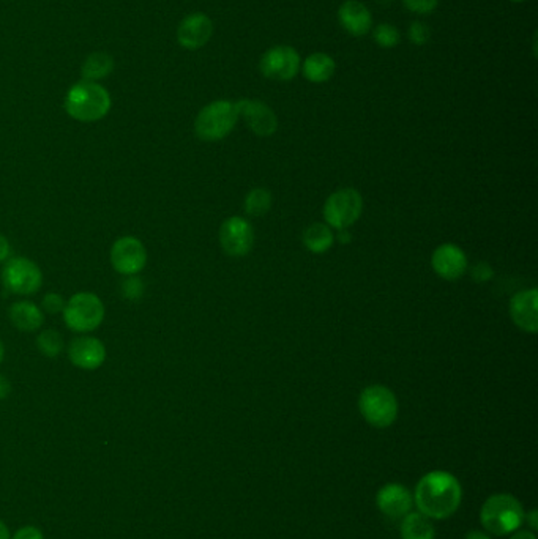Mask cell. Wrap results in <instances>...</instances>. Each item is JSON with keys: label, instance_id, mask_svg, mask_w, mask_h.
Listing matches in <instances>:
<instances>
[{"label": "cell", "instance_id": "obj_25", "mask_svg": "<svg viewBox=\"0 0 538 539\" xmlns=\"http://www.w3.org/2000/svg\"><path fill=\"white\" fill-rule=\"evenodd\" d=\"M64 340L58 330H44L36 338V348L48 358H58L64 352Z\"/></svg>", "mask_w": 538, "mask_h": 539}, {"label": "cell", "instance_id": "obj_28", "mask_svg": "<svg viewBox=\"0 0 538 539\" xmlns=\"http://www.w3.org/2000/svg\"><path fill=\"white\" fill-rule=\"evenodd\" d=\"M121 292L125 298L129 300H139L144 295V284L139 277H129L125 281H122Z\"/></svg>", "mask_w": 538, "mask_h": 539}, {"label": "cell", "instance_id": "obj_7", "mask_svg": "<svg viewBox=\"0 0 538 539\" xmlns=\"http://www.w3.org/2000/svg\"><path fill=\"white\" fill-rule=\"evenodd\" d=\"M2 284L15 295H34L43 285V273L27 257H12L2 270Z\"/></svg>", "mask_w": 538, "mask_h": 539}, {"label": "cell", "instance_id": "obj_39", "mask_svg": "<svg viewBox=\"0 0 538 539\" xmlns=\"http://www.w3.org/2000/svg\"><path fill=\"white\" fill-rule=\"evenodd\" d=\"M339 240L343 241V243H347V241H351V235H347V232L341 230V234H339Z\"/></svg>", "mask_w": 538, "mask_h": 539}, {"label": "cell", "instance_id": "obj_5", "mask_svg": "<svg viewBox=\"0 0 538 539\" xmlns=\"http://www.w3.org/2000/svg\"><path fill=\"white\" fill-rule=\"evenodd\" d=\"M64 322L74 333H90L105 320V305L92 292L74 293L64 308Z\"/></svg>", "mask_w": 538, "mask_h": 539}, {"label": "cell", "instance_id": "obj_21", "mask_svg": "<svg viewBox=\"0 0 538 539\" xmlns=\"http://www.w3.org/2000/svg\"><path fill=\"white\" fill-rule=\"evenodd\" d=\"M115 70L114 57L97 51L86 57V60L81 65V78L84 81H92V82H100L103 79L109 78Z\"/></svg>", "mask_w": 538, "mask_h": 539}, {"label": "cell", "instance_id": "obj_13", "mask_svg": "<svg viewBox=\"0 0 538 539\" xmlns=\"http://www.w3.org/2000/svg\"><path fill=\"white\" fill-rule=\"evenodd\" d=\"M238 117L244 119L253 133L261 137L272 136L278 128V119L273 109L258 99H240L236 103Z\"/></svg>", "mask_w": 538, "mask_h": 539}, {"label": "cell", "instance_id": "obj_12", "mask_svg": "<svg viewBox=\"0 0 538 539\" xmlns=\"http://www.w3.org/2000/svg\"><path fill=\"white\" fill-rule=\"evenodd\" d=\"M253 241H254V234L252 224L248 221L232 216L222 223L220 229V243L228 254L232 257L248 254L253 248Z\"/></svg>", "mask_w": 538, "mask_h": 539}, {"label": "cell", "instance_id": "obj_24", "mask_svg": "<svg viewBox=\"0 0 538 539\" xmlns=\"http://www.w3.org/2000/svg\"><path fill=\"white\" fill-rule=\"evenodd\" d=\"M245 212L252 216H262L266 215L270 207H272V194L270 191H267L264 188H258V190H253L246 199H245Z\"/></svg>", "mask_w": 538, "mask_h": 539}, {"label": "cell", "instance_id": "obj_36", "mask_svg": "<svg viewBox=\"0 0 538 539\" xmlns=\"http://www.w3.org/2000/svg\"><path fill=\"white\" fill-rule=\"evenodd\" d=\"M510 539H537V536L529 530H517V532H513Z\"/></svg>", "mask_w": 538, "mask_h": 539}, {"label": "cell", "instance_id": "obj_18", "mask_svg": "<svg viewBox=\"0 0 538 539\" xmlns=\"http://www.w3.org/2000/svg\"><path fill=\"white\" fill-rule=\"evenodd\" d=\"M510 316L524 332L537 333V289L517 293L510 303Z\"/></svg>", "mask_w": 538, "mask_h": 539}, {"label": "cell", "instance_id": "obj_33", "mask_svg": "<svg viewBox=\"0 0 538 539\" xmlns=\"http://www.w3.org/2000/svg\"><path fill=\"white\" fill-rule=\"evenodd\" d=\"M10 253H12L10 241L4 235L0 234V263L7 261L8 257H10Z\"/></svg>", "mask_w": 538, "mask_h": 539}, {"label": "cell", "instance_id": "obj_20", "mask_svg": "<svg viewBox=\"0 0 538 539\" xmlns=\"http://www.w3.org/2000/svg\"><path fill=\"white\" fill-rule=\"evenodd\" d=\"M301 71L305 79H308L313 84H323L327 82L331 76L335 74L337 64L333 60V57L325 54V52H315L311 56L305 59V62L301 64Z\"/></svg>", "mask_w": 538, "mask_h": 539}, {"label": "cell", "instance_id": "obj_15", "mask_svg": "<svg viewBox=\"0 0 538 539\" xmlns=\"http://www.w3.org/2000/svg\"><path fill=\"white\" fill-rule=\"evenodd\" d=\"M376 504L384 516L390 519H402L412 510L414 496L402 484L390 482L380 488L376 496Z\"/></svg>", "mask_w": 538, "mask_h": 539}, {"label": "cell", "instance_id": "obj_30", "mask_svg": "<svg viewBox=\"0 0 538 539\" xmlns=\"http://www.w3.org/2000/svg\"><path fill=\"white\" fill-rule=\"evenodd\" d=\"M65 305H66V303H65L64 298H62L60 293H56V292L46 293L43 301H42V308H43V311L48 312V314L64 312Z\"/></svg>", "mask_w": 538, "mask_h": 539}, {"label": "cell", "instance_id": "obj_6", "mask_svg": "<svg viewBox=\"0 0 538 539\" xmlns=\"http://www.w3.org/2000/svg\"><path fill=\"white\" fill-rule=\"evenodd\" d=\"M359 409L363 418L370 425L379 427V429L394 425L398 417V402H396L395 394L380 385H373L362 391Z\"/></svg>", "mask_w": 538, "mask_h": 539}, {"label": "cell", "instance_id": "obj_19", "mask_svg": "<svg viewBox=\"0 0 538 539\" xmlns=\"http://www.w3.org/2000/svg\"><path fill=\"white\" fill-rule=\"evenodd\" d=\"M8 316L12 324L24 333H34L44 324V314L34 301L21 300L10 306Z\"/></svg>", "mask_w": 538, "mask_h": 539}, {"label": "cell", "instance_id": "obj_35", "mask_svg": "<svg viewBox=\"0 0 538 539\" xmlns=\"http://www.w3.org/2000/svg\"><path fill=\"white\" fill-rule=\"evenodd\" d=\"M524 522H527L532 530H537V511L532 510L529 514H526Z\"/></svg>", "mask_w": 538, "mask_h": 539}, {"label": "cell", "instance_id": "obj_27", "mask_svg": "<svg viewBox=\"0 0 538 539\" xmlns=\"http://www.w3.org/2000/svg\"><path fill=\"white\" fill-rule=\"evenodd\" d=\"M408 38L416 46H424L430 42L431 30L425 22L414 21L408 28Z\"/></svg>", "mask_w": 538, "mask_h": 539}, {"label": "cell", "instance_id": "obj_4", "mask_svg": "<svg viewBox=\"0 0 538 539\" xmlns=\"http://www.w3.org/2000/svg\"><path fill=\"white\" fill-rule=\"evenodd\" d=\"M238 121V111L236 103L228 99H216L202 107L196 121L194 133L206 142L222 141L236 127Z\"/></svg>", "mask_w": 538, "mask_h": 539}, {"label": "cell", "instance_id": "obj_11", "mask_svg": "<svg viewBox=\"0 0 538 539\" xmlns=\"http://www.w3.org/2000/svg\"><path fill=\"white\" fill-rule=\"evenodd\" d=\"M214 35V22L206 13H191L180 21L177 43L183 50L198 51L204 48Z\"/></svg>", "mask_w": 538, "mask_h": 539}, {"label": "cell", "instance_id": "obj_8", "mask_svg": "<svg viewBox=\"0 0 538 539\" xmlns=\"http://www.w3.org/2000/svg\"><path fill=\"white\" fill-rule=\"evenodd\" d=\"M362 210L363 200L359 192L352 188H345L333 192L331 198L327 199L324 207V218L331 227L345 230L346 227L352 226L359 220Z\"/></svg>", "mask_w": 538, "mask_h": 539}, {"label": "cell", "instance_id": "obj_26", "mask_svg": "<svg viewBox=\"0 0 538 539\" xmlns=\"http://www.w3.org/2000/svg\"><path fill=\"white\" fill-rule=\"evenodd\" d=\"M373 38L374 42L378 43L380 48L392 50V48H395L396 44L400 43L402 35H400V30L395 26L387 24V22H382V24H378L374 27Z\"/></svg>", "mask_w": 538, "mask_h": 539}, {"label": "cell", "instance_id": "obj_17", "mask_svg": "<svg viewBox=\"0 0 538 539\" xmlns=\"http://www.w3.org/2000/svg\"><path fill=\"white\" fill-rule=\"evenodd\" d=\"M433 269L438 273L439 277L455 281L459 277H463V273L467 269L466 254L455 245H442L439 246L434 254H433Z\"/></svg>", "mask_w": 538, "mask_h": 539}, {"label": "cell", "instance_id": "obj_31", "mask_svg": "<svg viewBox=\"0 0 538 539\" xmlns=\"http://www.w3.org/2000/svg\"><path fill=\"white\" fill-rule=\"evenodd\" d=\"M493 277V270L489 267L488 263H479L472 271V277L477 279L479 283H485Z\"/></svg>", "mask_w": 538, "mask_h": 539}, {"label": "cell", "instance_id": "obj_22", "mask_svg": "<svg viewBox=\"0 0 538 539\" xmlns=\"http://www.w3.org/2000/svg\"><path fill=\"white\" fill-rule=\"evenodd\" d=\"M400 532L402 539H434L436 536L431 519L424 516L422 512L406 514L402 518Z\"/></svg>", "mask_w": 538, "mask_h": 539}, {"label": "cell", "instance_id": "obj_23", "mask_svg": "<svg viewBox=\"0 0 538 539\" xmlns=\"http://www.w3.org/2000/svg\"><path fill=\"white\" fill-rule=\"evenodd\" d=\"M303 243L311 253H316V254L325 253L333 245L331 227L325 226L323 223H316V224L309 226L303 234Z\"/></svg>", "mask_w": 538, "mask_h": 539}, {"label": "cell", "instance_id": "obj_38", "mask_svg": "<svg viewBox=\"0 0 538 539\" xmlns=\"http://www.w3.org/2000/svg\"><path fill=\"white\" fill-rule=\"evenodd\" d=\"M0 539H10V532H8L7 525L0 520Z\"/></svg>", "mask_w": 538, "mask_h": 539}, {"label": "cell", "instance_id": "obj_3", "mask_svg": "<svg viewBox=\"0 0 538 539\" xmlns=\"http://www.w3.org/2000/svg\"><path fill=\"white\" fill-rule=\"evenodd\" d=\"M524 510L517 496L495 494L483 504L480 522L487 532L495 536H505L517 532L524 524Z\"/></svg>", "mask_w": 538, "mask_h": 539}, {"label": "cell", "instance_id": "obj_40", "mask_svg": "<svg viewBox=\"0 0 538 539\" xmlns=\"http://www.w3.org/2000/svg\"><path fill=\"white\" fill-rule=\"evenodd\" d=\"M4 356H5V348H4V342L0 340V364L4 362Z\"/></svg>", "mask_w": 538, "mask_h": 539}, {"label": "cell", "instance_id": "obj_34", "mask_svg": "<svg viewBox=\"0 0 538 539\" xmlns=\"http://www.w3.org/2000/svg\"><path fill=\"white\" fill-rule=\"evenodd\" d=\"M12 393V383L8 380L7 377L0 374V401L2 399H7Z\"/></svg>", "mask_w": 538, "mask_h": 539}, {"label": "cell", "instance_id": "obj_41", "mask_svg": "<svg viewBox=\"0 0 538 539\" xmlns=\"http://www.w3.org/2000/svg\"><path fill=\"white\" fill-rule=\"evenodd\" d=\"M378 2H379L380 5H390L394 0H378Z\"/></svg>", "mask_w": 538, "mask_h": 539}, {"label": "cell", "instance_id": "obj_10", "mask_svg": "<svg viewBox=\"0 0 538 539\" xmlns=\"http://www.w3.org/2000/svg\"><path fill=\"white\" fill-rule=\"evenodd\" d=\"M111 265L123 277H136L147 265V249L136 237H122L111 248Z\"/></svg>", "mask_w": 538, "mask_h": 539}, {"label": "cell", "instance_id": "obj_9", "mask_svg": "<svg viewBox=\"0 0 538 539\" xmlns=\"http://www.w3.org/2000/svg\"><path fill=\"white\" fill-rule=\"evenodd\" d=\"M300 66V54L287 44H278L267 50L259 62L261 73L272 81H291L299 74Z\"/></svg>", "mask_w": 538, "mask_h": 539}, {"label": "cell", "instance_id": "obj_16", "mask_svg": "<svg viewBox=\"0 0 538 539\" xmlns=\"http://www.w3.org/2000/svg\"><path fill=\"white\" fill-rule=\"evenodd\" d=\"M338 21L352 36H363L373 27V16L359 0H346L338 10Z\"/></svg>", "mask_w": 538, "mask_h": 539}, {"label": "cell", "instance_id": "obj_32", "mask_svg": "<svg viewBox=\"0 0 538 539\" xmlns=\"http://www.w3.org/2000/svg\"><path fill=\"white\" fill-rule=\"evenodd\" d=\"M13 539H43V533L40 532L35 527H24L19 532L16 533Z\"/></svg>", "mask_w": 538, "mask_h": 539}, {"label": "cell", "instance_id": "obj_1", "mask_svg": "<svg viewBox=\"0 0 538 539\" xmlns=\"http://www.w3.org/2000/svg\"><path fill=\"white\" fill-rule=\"evenodd\" d=\"M463 489L458 480L442 470L422 476L414 494V504L428 519L444 520L450 518L461 504Z\"/></svg>", "mask_w": 538, "mask_h": 539}, {"label": "cell", "instance_id": "obj_14", "mask_svg": "<svg viewBox=\"0 0 538 539\" xmlns=\"http://www.w3.org/2000/svg\"><path fill=\"white\" fill-rule=\"evenodd\" d=\"M68 358L73 366L82 371H95L106 362V348L94 336H78L68 346Z\"/></svg>", "mask_w": 538, "mask_h": 539}, {"label": "cell", "instance_id": "obj_2", "mask_svg": "<svg viewBox=\"0 0 538 539\" xmlns=\"http://www.w3.org/2000/svg\"><path fill=\"white\" fill-rule=\"evenodd\" d=\"M113 106V98L106 87L100 82L84 81L73 84L65 95V113L73 121L81 123H95L105 119Z\"/></svg>", "mask_w": 538, "mask_h": 539}, {"label": "cell", "instance_id": "obj_42", "mask_svg": "<svg viewBox=\"0 0 538 539\" xmlns=\"http://www.w3.org/2000/svg\"><path fill=\"white\" fill-rule=\"evenodd\" d=\"M511 2H524V0H511Z\"/></svg>", "mask_w": 538, "mask_h": 539}, {"label": "cell", "instance_id": "obj_29", "mask_svg": "<svg viewBox=\"0 0 538 539\" xmlns=\"http://www.w3.org/2000/svg\"><path fill=\"white\" fill-rule=\"evenodd\" d=\"M438 4L439 0H402V5L417 14H431Z\"/></svg>", "mask_w": 538, "mask_h": 539}, {"label": "cell", "instance_id": "obj_37", "mask_svg": "<svg viewBox=\"0 0 538 539\" xmlns=\"http://www.w3.org/2000/svg\"><path fill=\"white\" fill-rule=\"evenodd\" d=\"M466 539H491L487 533L479 532V530H472L466 535Z\"/></svg>", "mask_w": 538, "mask_h": 539}]
</instances>
